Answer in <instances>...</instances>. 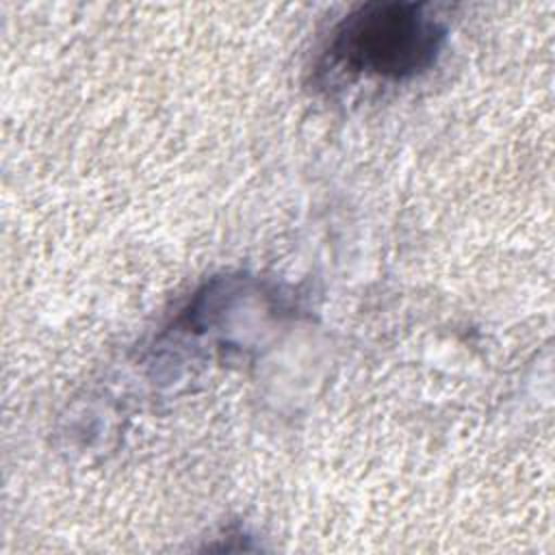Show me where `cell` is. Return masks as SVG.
Here are the masks:
<instances>
[{
    "mask_svg": "<svg viewBox=\"0 0 555 555\" xmlns=\"http://www.w3.org/2000/svg\"><path fill=\"white\" fill-rule=\"evenodd\" d=\"M447 26L425 2H366L332 30L327 54L349 74L408 80L427 72L442 52Z\"/></svg>",
    "mask_w": 555,
    "mask_h": 555,
    "instance_id": "1",
    "label": "cell"
}]
</instances>
